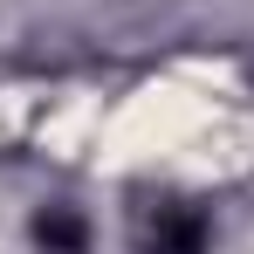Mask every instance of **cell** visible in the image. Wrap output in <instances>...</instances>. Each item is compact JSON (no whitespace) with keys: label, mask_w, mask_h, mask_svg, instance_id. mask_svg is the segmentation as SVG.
Returning <instances> with one entry per match:
<instances>
[{"label":"cell","mask_w":254,"mask_h":254,"mask_svg":"<svg viewBox=\"0 0 254 254\" xmlns=\"http://www.w3.org/2000/svg\"><path fill=\"white\" fill-rule=\"evenodd\" d=\"M28 234H35V248H42V254H89V220L69 206V199H48V206L35 213Z\"/></svg>","instance_id":"cell-2"},{"label":"cell","mask_w":254,"mask_h":254,"mask_svg":"<svg viewBox=\"0 0 254 254\" xmlns=\"http://www.w3.org/2000/svg\"><path fill=\"white\" fill-rule=\"evenodd\" d=\"M137 254H213V220L192 199H151L137 213Z\"/></svg>","instance_id":"cell-1"}]
</instances>
